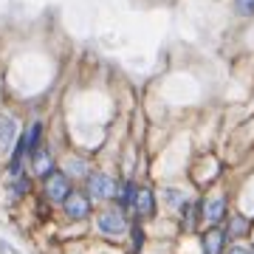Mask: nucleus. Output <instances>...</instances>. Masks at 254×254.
I'll return each instance as SVG.
<instances>
[{
	"label": "nucleus",
	"mask_w": 254,
	"mask_h": 254,
	"mask_svg": "<svg viewBox=\"0 0 254 254\" xmlns=\"http://www.w3.org/2000/svg\"><path fill=\"white\" fill-rule=\"evenodd\" d=\"M203 252H206V254H220V252H223V232L212 229V232L203 237Z\"/></svg>",
	"instance_id": "nucleus-5"
},
{
	"label": "nucleus",
	"mask_w": 254,
	"mask_h": 254,
	"mask_svg": "<svg viewBox=\"0 0 254 254\" xmlns=\"http://www.w3.org/2000/svg\"><path fill=\"white\" fill-rule=\"evenodd\" d=\"M240 14H254V0H235Z\"/></svg>",
	"instance_id": "nucleus-12"
},
{
	"label": "nucleus",
	"mask_w": 254,
	"mask_h": 254,
	"mask_svg": "<svg viewBox=\"0 0 254 254\" xmlns=\"http://www.w3.org/2000/svg\"><path fill=\"white\" fill-rule=\"evenodd\" d=\"M229 229H232V235H246V229H249V223H246V218H235Z\"/></svg>",
	"instance_id": "nucleus-11"
},
{
	"label": "nucleus",
	"mask_w": 254,
	"mask_h": 254,
	"mask_svg": "<svg viewBox=\"0 0 254 254\" xmlns=\"http://www.w3.org/2000/svg\"><path fill=\"white\" fill-rule=\"evenodd\" d=\"M133 203L138 206V212H141V215H150V212H153V192H150V190L136 192V200H133Z\"/></svg>",
	"instance_id": "nucleus-8"
},
{
	"label": "nucleus",
	"mask_w": 254,
	"mask_h": 254,
	"mask_svg": "<svg viewBox=\"0 0 254 254\" xmlns=\"http://www.w3.org/2000/svg\"><path fill=\"white\" fill-rule=\"evenodd\" d=\"M88 190H91V198H93V200H105V198H110V192H113V184H110L108 175L93 173L91 178H88Z\"/></svg>",
	"instance_id": "nucleus-2"
},
{
	"label": "nucleus",
	"mask_w": 254,
	"mask_h": 254,
	"mask_svg": "<svg viewBox=\"0 0 254 254\" xmlns=\"http://www.w3.org/2000/svg\"><path fill=\"white\" fill-rule=\"evenodd\" d=\"M133 200H136V187H133V184H127L125 190H122V195H119V203H122V206H130Z\"/></svg>",
	"instance_id": "nucleus-10"
},
{
	"label": "nucleus",
	"mask_w": 254,
	"mask_h": 254,
	"mask_svg": "<svg viewBox=\"0 0 254 254\" xmlns=\"http://www.w3.org/2000/svg\"><path fill=\"white\" fill-rule=\"evenodd\" d=\"M229 254H249V252H246L243 246H235V249H232V252H229Z\"/></svg>",
	"instance_id": "nucleus-14"
},
{
	"label": "nucleus",
	"mask_w": 254,
	"mask_h": 254,
	"mask_svg": "<svg viewBox=\"0 0 254 254\" xmlns=\"http://www.w3.org/2000/svg\"><path fill=\"white\" fill-rule=\"evenodd\" d=\"M99 229L105 235H122L125 232V218L119 212H105L99 218Z\"/></svg>",
	"instance_id": "nucleus-4"
},
{
	"label": "nucleus",
	"mask_w": 254,
	"mask_h": 254,
	"mask_svg": "<svg viewBox=\"0 0 254 254\" xmlns=\"http://www.w3.org/2000/svg\"><path fill=\"white\" fill-rule=\"evenodd\" d=\"M46 195L51 200H57V203H65L68 195H71V181H68V175H63V173H51V175H48Z\"/></svg>",
	"instance_id": "nucleus-1"
},
{
	"label": "nucleus",
	"mask_w": 254,
	"mask_h": 254,
	"mask_svg": "<svg viewBox=\"0 0 254 254\" xmlns=\"http://www.w3.org/2000/svg\"><path fill=\"white\" fill-rule=\"evenodd\" d=\"M14 122L11 119H6V116H0V150H6V147L14 141Z\"/></svg>",
	"instance_id": "nucleus-6"
},
{
	"label": "nucleus",
	"mask_w": 254,
	"mask_h": 254,
	"mask_svg": "<svg viewBox=\"0 0 254 254\" xmlns=\"http://www.w3.org/2000/svg\"><path fill=\"white\" fill-rule=\"evenodd\" d=\"M40 133H43V125L37 122V125H31V130H28V141H26V147L34 153L37 150V144H40Z\"/></svg>",
	"instance_id": "nucleus-9"
},
{
	"label": "nucleus",
	"mask_w": 254,
	"mask_h": 254,
	"mask_svg": "<svg viewBox=\"0 0 254 254\" xmlns=\"http://www.w3.org/2000/svg\"><path fill=\"white\" fill-rule=\"evenodd\" d=\"M48 167H51V161L46 158V153H40V158H37V173H48Z\"/></svg>",
	"instance_id": "nucleus-13"
},
{
	"label": "nucleus",
	"mask_w": 254,
	"mask_h": 254,
	"mask_svg": "<svg viewBox=\"0 0 254 254\" xmlns=\"http://www.w3.org/2000/svg\"><path fill=\"white\" fill-rule=\"evenodd\" d=\"M223 212H226V200H206V220L209 223H218L223 218Z\"/></svg>",
	"instance_id": "nucleus-7"
},
{
	"label": "nucleus",
	"mask_w": 254,
	"mask_h": 254,
	"mask_svg": "<svg viewBox=\"0 0 254 254\" xmlns=\"http://www.w3.org/2000/svg\"><path fill=\"white\" fill-rule=\"evenodd\" d=\"M65 212H68L71 218H76V220L88 218V212H91V200L82 198V195H68V200H65Z\"/></svg>",
	"instance_id": "nucleus-3"
}]
</instances>
